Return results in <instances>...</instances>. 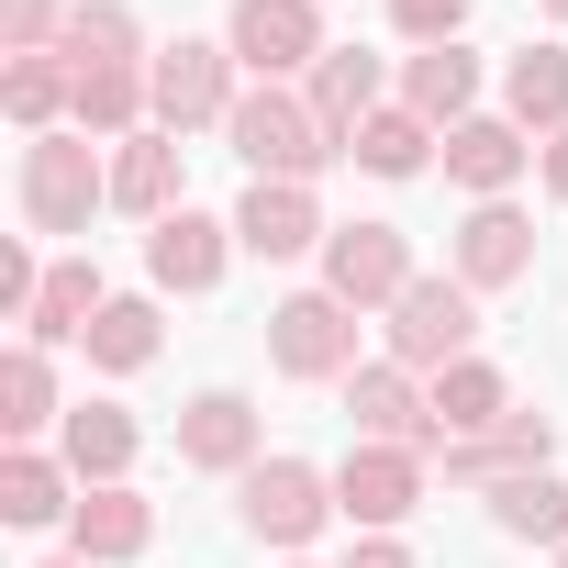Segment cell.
Listing matches in <instances>:
<instances>
[{
	"mask_svg": "<svg viewBox=\"0 0 568 568\" xmlns=\"http://www.w3.org/2000/svg\"><path fill=\"white\" fill-rule=\"evenodd\" d=\"M12 201H23V234L34 245H68V234H90V212H112V156L79 123L68 134H34L12 156Z\"/></svg>",
	"mask_w": 568,
	"mask_h": 568,
	"instance_id": "1",
	"label": "cell"
},
{
	"mask_svg": "<svg viewBox=\"0 0 568 568\" xmlns=\"http://www.w3.org/2000/svg\"><path fill=\"white\" fill-rule=\"evenodd\" d=\"M223 145L245 156V179H324V168H346V145L313 123V101L302 90H267V79H245V101H234V123H223Z\"/></svg>",
	"mask_w": 568,
	"mask_h": 568,
	"instance_id": "2",
	"label": "cell"
},
{
	"mask_svg": "<svg viewBox=\"0 0 568 568\" xmlns=\"http://www.w3.org/2000/svg\"><path fill=\"white\" fill-rule=\"evenodd\" d=\"M357 324H368V313H346L324 278H313V291H278V302H267V368L302 379V390H346V379L368 368V357H357Z\"/></svg>",
	"mask_w": 568,
	"mask_h": 568,
	"instance_id": "3",
	"label": "cell"
},
{
	"mask_svg": "<svg viewBox=\"0 0 568 568\" xmlns=\"http://www.w3.org/2000/svg\"><path fill=\"white\" fill-rule=\"evenodd\" d=\"M145 79H156V134H179V145L190 134H223L234 101H245V68H234L223 34H168Z\"/></svg>",
	"mask_w": 568,
	"mask_h": 568,
	"instance_id": "4",
	"label": "cell"
},
{
	"mask_svg": "<svg viewBox=\"0 0 568 568\" xmlns=\"http://www.w3.org/2000/svg\"><path fill=\"white\" fill-rule=\"evenodd\" d=\"M379 335H390L379 357H402L413 379H446L457 357H479V291H468V278H457V267H446V278L424 267V278H413V291L390 302V324H379Z\"/></svg>",
	"mask_w": 568,
	"mask_h": 568,
	"instance_id": "5",
	"label": "cell"
},
{
	"mask_svg": "<svg viewBox=\"0 0 568 568\" xmlns=\"http://www.w3.org/2000/svg\"><path fill=\"white\" fill-rule=\"evenodd\" d=\"M234 524H245L256 546H278V557H302V546L335 524V468H313V457H256V468L234 479Z\"/></svg>",
	"mask_w": 568,
	"mask_h": 568,
	"instance_id": "6",
	"label": "cell"
},
{
	"mask_svg": "<svg viewBox=\"0 0 568 568\" xmlns=\"http://www.w3.org/2000/svg\"><path fill=\"white\" fill-rule=\"evenodd\" d=\"M223 45H234V68L245 79H267V90H302L313 68H324V0H234L223 12Z\"/></svg>",
	"mask_w": 568,
	"mask_h": 568,
	"instance_id": "7",
	"label": "cell"
},
{
	"mask_svg": "<svg viewBox=\"0 0 568 568\" xmlns=\"http://www.w3.org/2000/svg\"><path fill=\"white\" fill-rule=\"evenodd\" d=\"M424 446H346L335 457V513L357 524V535H402L413 513H424Z\"/></svg>",
	"mask_w": 568,
	"mask_h": 568,
	"instance_id": "8",
	"label": "cell"
},
{
	"mask_svg": "<svg viewBox=\"0 0 568 568\" xmlns=\"http://www.w3.org/2000/svg\"><path fill=\"white\" fill-rule=\"evenodd\" d=\"M413 278H424V267H413V234H402V223H335V234H324V291H335L346 313H390Z\"/></svg>",
	"mask_w": 568,
	"mask_h": 568,
	"instance_id": "9",
	"label": "cell"
},
{
	"mask_svg": "<svg viewBox=\"0 0 568 568\" xmlns=\"http://www.w3.org/2000/svg\"><path fill=\"white\" fill-rule=\"evenodd\" d=\"M234 256H245V245H234V212H168V223L145 234V291H156V302H201V291H223Z\"/></svg>",
	"mask_w": 568,
	"mask_h": 568,
	"instance_id": "10",
	"label": "cell"
},
{
	"mask_svg": "<svg viewBox=\"0 0 568 568\" xmlns=\"http://www.w3.org/2000/svg\"><path fill=\"white\" fill-rule=\"evenodd\" d=\"M446 267L468 278L479 302L524 291V278H535V212H524V201H468V223L446 234Z\"/></svg>",
	"mask_w": 568,
	"mask_h": 568,
	"instance_id": "11",
	"label": "cell"
},
{
	"mask_svg": "<svg viewBox=\"0 0 568 568\" xmlns=\"http://www.w3.org/2000/svg\"><path fill=\"white\" fill-rule=\"evenodd\" d=\"M324 201L302 190V179H245V201H234V245L256 256V267H302V256H324Z\"/></svg>",
	"mask_w": 568,
	"mask_h": 568,
	"instance_id": "12",
	"label": "cell"
},
{
	"mask_svg": "<svg viewBox=\"0 0 568 568\" xmlns=\"http://www.w3.org/2000/svg\"><path fill=\"white\" fill-rule=\"evenodd\" d=\"M346 424H357V446H424V457H435V390H424L402 357H368V368L346 379Z\"/></svg>",
	"mask_w": 568,
	"mask_h": 568,
	"instance_id": "13",
	"label": "cell"
},
{
	"mask_svg": "<svg viewBox=\"0 0 568 568\" xmlns=\"http://www.w3.org/2000/svg\"><path fill=\"white\" fill-rule=\"evenodd\" d=\"M256 457H267V424H256L245 390H190V402H179V468H201V479H245Z\"/></svg>",
	"mask_w": 568,
	"mask_h": 568,
	"instance_id": "14",
	"label": "cell"
},
{
	"mask_svg": "<svg viewBox=\"0 0 568 568\" xmlns=\"http://www.w3.org/2000/svg\"><path fill=\"white\" fill-rule=\"evenodd\" d=\"M112 212H123V223H145V234H156L168 212H190V145H179V134H156V123H145V134H123V145H112Z\"/></svg>",
	"mask_w": 568,
	"mask_h": 568,
	"instance_id": "15",
	"label": "cell"
},
{
	"mask_svg": "<svg viewBox=\"0 0 568 568\" xmlns=\"http://www.w3.org/2000/svg\"><path fill=\"white\" fill-rule=\"evenodd\" d=\"M557 457V413H535V402H513L490 435H468V446H446L435 468H446V490H501V479H524V468H546Z\"/></svg>",
	"mask_w": 568,
	"mask_h": 568,
	"instance_id": "16",
	"label": "cell"
},
{
	"mask_svg": "<svg viewBox=\"0 0 568 568\" xmlns=\"http://www.w3.org/2000/svg\"><path fill=\"white\" fill-rule=\"evenodd\" d=\"M390 90H402V68L368 57V45H324V68L302 79V101H313V123H324L335 145H357V123L390 112Z\"/></svg>",
	"mask_w": 568,
	"mask_h": 568,
	"instance_id": "17",
	"label": "cell"
},
{
	"mask_svg": "<svg viewBox=\"0 0 568 568\" xmlns=\"http://www.w3.org/2000/svg\"><path fill=\"white\" fill-rule=\"evenodd\" d=\"M435 168H446L468 201H513V179L535 168V134H524L513 112H468V123L446 134V156H435Z\"/></svg>",
	"mask_w": 568,
	"mask_h": 568,
	"instance_id": "18",
	"label": "cell"
},
{
	"mask_svg": "<svg viewBox=\"0 0 568 568\" xmlns=\"http://www.w3.org/2000/svg\"><path fill=\"white\" fill-rule=\"evenodd\" d=\"M68 513H79V468L57 457V446H0V524L12 535H68Z\"/></svg>",
	"mask_w": 568,
	"mask_h": 568,
	"instance_id": "19",
	"label": "cell"
},
{
	"mask_svg": "<svg viewBox=\"0 0 568 568\" xmlns=\"http://www.w3.org/2000/svg\"><path fill=\"white\" fill-rule=\"evenodd\" d=\"M479 79H490V68H479V45H413L390 101H402V112H424L435 134H457V123L479 112Z\"/></svg>",
	"mask_w": 568,
	"mask_h": 568,
	"instance_id": "20",
	"label": "cell"
},
{
	"mask_svg": "<svg viewBox=\"0 0 568 568\" xmlns=\"http://www.w3.org/2000/svg\"><path fill=\"white\" fill-rule=\"evenodd\" d=\"M57 457L79 468V490H112V479H134V457H145V424H134L123 402H68V424H57Z\"/></svg>",
	"mask_w": 568,
	"mask_h": 568,
	"instance_id": "21",
	"label": "cell"
},
{
	"mask_svg": "<svg viewBox=\"0 0 568 568\" xmlns=\"http://www.w3.org/2000/svg\"><path fill=\"white\" fill-rule=\"evenodd\" d=\"M68 546H79L90 568H134V557L156 546V501H145L134 479H112V490H79V513H68Z\"/></svg>",
	"mask_w": 568,
	"mask_h": 568,
	"instance_id": "22",
	"label": "cell"
},
{
	"mask_svg": "<svg viewBox=\"0 0 568 568\" xmlns=\"http://www.w3.org/2000/svg\"><path fill=\"white\" fill-rule=\"evenodd\" d=\"M501 112L546 145V134H568V34H546V45H513L501 57Z\"/></svg>",
	"mask_w": 568,
	"mask_h": 568,
	"instance_id": "23",
	"label": "cell"
},
{
	"mask_svg": "<svg viewBox=\"0 0 568 568\" xmlns=\"http://www.w3.org/2000/svg\"><path fill=\"white\" fill-rule=\"evenodd\" d=\"M57 424H68L57 346H12V357H0V435H12V446H45Z\"/></svg>",
	"mask_w": 568,
	"mask_h": 568,
	"instance_id": "24",
	"label": "cell"
},
{
	"mask_svg": "<svg viewBox=\"0 0 568 568\" xmlns=\"http://www.w3.org/2000/svg\"><path fill=\"white\" fill-rule=\"evenodd\" d=\"M156 346H168V324H156V291H112V302H101V324L79 335V357H90L101 379H134V368H156Z\"/></svg>",
	"mask_w": 568,
	"mask_h": 568,
	"instance_id": "25",
	"label": "cell"
},
{
	"mask_svg": "<svg viewBox=\"0 0 568 568\" xmlns=\"http://www.w3.org/2000/svg\"><path fill=\"white\" fill-rule=\"evenodd\" d=\"M424 390H435V457H446V446H468V435H490V424L513 413V379H501L490 357H457V368H446V379H424Z\"/></svg>",
	"mask_w": 568,
	"mask_h": 568,
	"instance_id": "26",
	"label": "cell"
},
{
	"mask_svg": "<svg viewBox=\"0 0 568 568\" xmlns=\"http://www.w3.org/2000/svg\"><path fill=\"white\" fill-rule=\"evenodd\" d=\"M101 302H112L101 256H57V267H45V302H34V324H23V346H79V335L101 324Z\"/></svg>",
	"mask_w": 568,
	"mask_h": 568,
	"instance_id": "27",
	"label": "cell"
},
{
	"mask_svg": "<svg viewBox=\"0 0 568 568\" xmlns=\"http://www.w3.org/2000/svg\"><path fill=\"white\" fill-rule=\"evenodd\" d=\"M0 112L23 123V145H34V134H68L79 68H68V57H0Z\"/></svg>",
	"mask_w": 568,
	"mask_h": 568,
	"instance_id": "28",
	"label": "cell"
},
{
	"mask_svg": "<svg viewBox=\"0 0 568 568\" xmlns=\"http://www.w3.org/2000/svg\"><path fill=\"white\" fill-rule=\"evenodd\" d=\"M57 57H68V68H156V45H145V23H134V0H79L68 34H57Z\"/></svg>",
	"mask_w": 568,
	"mask_h": 568,
	"instance_id": "29",
	"label": "cell"
},
{
	"mask_svg": "<svg viewBox=\"0 0 568 568\" xmlns=\"http://www.w3.org/2000/svg\"><path fill=\"white\" fill-rule=\"evenodd\" d=\"M479 501H490V524H501L513 546H546V557L568 546V479H557V468H524V479H501V490H479Z\"/></svg>",
	"mask_w": 568,
	"mask_h": 568,
	"instance_id": "30",
	"label": "cell"
},
{
	"mask_svg": "<svg viewBox=\"0 0 568 568\" xmlns=\"http://www.w3.org/2000/svg\"><path fill=\"white\" fill-rule=\"evenodd\" d=\"M346 156H357L368 179H424V168L446 156V134H435L424 112H402V101H390V112H368V123H357V145H346Z\"/></svg>",
	"mask_w": 568,
	"mask_h": 568,
	"instance_id": "31",
	"label": "cell"
},
{
	"mask_svg": "<svg viewBox=\"0 0 568 568\" xmlns=\"http://www.w3.org/2000/svg\"><path fill=\"white\" fill-rule=\"evenodd\" d=\"M79 0H0V57H57Z\"/></svg>",
	"mask_w": 568,
	"mask_h": 568,
	"instance_id": "32",
	"label": "cell"
},
{
	"mask_svg": "<svg viewBox=\"0 0 568 568\" xmlns=\"http://www.w3.org/2000/svg\"><path fill=\"white\" fill-rule=\"evenodd\" d=\"M468 12L479 0H390V34L402 45H468Z\"/></svg>",
	"mask_w": 568,
	"mask_h": 568,
	"instance_id": "33",
	"label": "cell"
},
{
	"mask_svg": "<svg viewBox=\"0 0 568 568\" xmlns=\"http://www.w3.org/2000/svg\"><path fill=\"white\" fill-rule=\"evenodd\" d=\"M346 568H424V557H413L402 535H357V546H346Z\"/></svg>",
	"mask_w": 568,
	"mask_h": 568,
	"instance_id": "34",
	"label": "cell"
},
{
	"mask_svg": "<svg viewBox=\"0 0 568 568\" xmlns=\"http://www.w3.org/2000/svg\"><path fill=\"white\" fill-rule=\"evenodd\" d=\"M535 179H546V201L568 212V134H546V145H535Z\"/></svg>",
	"mask_w": 568,
	"mask_h": 568,
	"instance_id": "35",
	"label": "cell"
},
{
	"mask_svg": "<svg viewBox=\"0 0 568 568\" xmlns=\"http://www.w3.org/2000/svg\"><path fill=\"white\" fill-rule=\"evenodd\" d=\"M34 568H90V557H79V546H57V557H34Z\"/></svg>",
	"mask_w": 568,
	"mask_h": 568,
	"instance_id": "36",
	"label": "cell"
},
{
	"mask_svg": "<svg viewBox=\"0 0 568 568\" xmlns=\"http://www.w3.org/2000/svg\"><path fill=\"white\" fill-rule=\"evenodd\" d=\"M535 12H546V23H557V34H568V0H535Z\"/></svg>",
	"mask_w": 568,
	"mask_h": 568,
	"instance_id": "37",
	"label": "cell"
},
{
	"mask_svg": "<svg viewBox=\"0 0 568 568\" xmlns=\"http://www.w3.org/2000/svg\"><path fill=\"white\" fill-rule=\"evenodd\" d=\"M278 568H313V557H278Z\"/></svg>",
	"mask_w": 568,
	"mask_h": 568,
	"instance_id": "38",
	"label": "cell"
},
{
	"mask_svg": "<svg viewBox=\"0 0 568 568\" xmlns=\"http://www.w3.org/2000/svg\"><path fill=\"white\" fill-rule=\"evenodd\" d=\"M557 568H568V546H557Z\"/></svg>",
	"mask_w": 568,
	"mask_h": 568,
	"instance_id": "39",
	"label": "cell"
}]
</instances>
